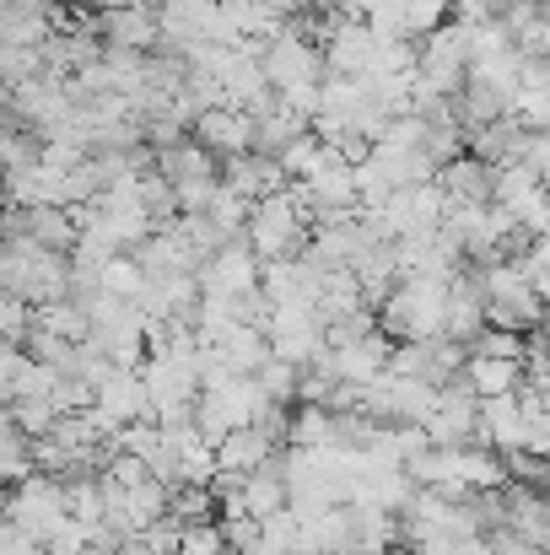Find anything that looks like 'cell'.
<instances>
[{
	"mask_svg": "<svg viewBox=\"0 0 550 555\" xmlns=\"http://www.w3.org/2000/svg\"><path fill=\"white\" fill-rule=\"evenodd\" d=\"M259 70H265L270 92L319 87V81L330 76V70H324V49H319V43H308V38H292V33H281V38L259 43Z\"/></svg>",
	"mask_w": 550,
	"mask_h": 555,
	"instance_id": "cell-2",
	"label": "cell"
},
{
	"mask_svg": "<svg viewBox=\"0 0 550 555\" xmlns=\"http://www.w3.org/2000/svg\"><path fill=\"white\" fill-rule=\"evenodd\" d=\"M33 76H43V54L38 49H5L0 43V87H22V81H33Z\"/></svg>",
	"mask_w": 550,
	"mask_h": 555,
	"instance_id": "cell-13",
	"label": "cell"
},
{
	"mask_svg": "<svg viewBox=\"0 0 550 555\" xmlns=\"http://www.w3.org/2000/svg\"><path fill=\"white\" fill-rule=\"evenodd\" d=\"M243 243L259 254V264H281V259H292V254L308 243V216H303L297 194H292V189H281V194L259 199V205H254V216H248Z\"/></svg>",
	"mask_w": 550,
	"mask_h": 555,
	"instance_id": "cell-1",
	"label": "cell"
},
{
	"mask_svg": "<svg viewBox=\"0 0 550 555\" xmlns=\"http://www.w3.org/2000/svg\"><path fill=\"white\" fill-rule=\"evenodd\" d=\"M157 38H163L157 11H136V5H125V11H103V49L152 54V49H157Z\"/></svg>",
	"mask_w": 550,
	"mask_h": 555,
	"instance_id": "cell-7",
	"label": "cell"
},
{
	"mask_svg": "<svg viewBox=\"0 0 550 555\" xmlns=\"http://www.w3.org/2000/svg\"><path fill=\"white\" fill-rule=\"evenodd\" d=\"M210 157H243V152H254V119L248 114H238V108H210L194 130H189Z\"/></svg>",
	"mask_w": 550,
	"mask_h": 555,
	"instance_id": "cell-5",
	"label": "cell"
},
{
	"mask_svg": "<svg viewBox=\"0 0 550 555\" xmlns=\"http://www.w3.org/2000/svg\"><path fill=\"white\" fill-rule=\"evenodd\" d=\"M205 216H210V221H216V232L232 243V237H243V232H248V216H254V205H248L243 194H232L227 184H216L210 205H205Z\"/></svg>",
	"mask_w": 550,
	"mask_h": 555,
	"instance_id": "cell-10",
	"label": "cell"
},
{
	"mask_svg": "<svg viewBox=\"0 0 550 555\" xmlns=\"http://www.w3.org/2000/svg\"><path fill=\"white\" fill-rule=\"evenodd\" d=\"M372 49H378V38H372L367 22H335L330 38H324V70L330 76H346V81H367Z\"/></svg>",
	"mask_w": 550,
	"mask_h": 555,
	"instance_id": "cell-4",
	"label": "cell"
},
{
	"mask_svg": "<svg viewBox=\"0 0 550 555\" xmlns=\"http://www.w3.org/2000/svg\"><path fill=\"white\" fill-rule=\"evenodd\" d=\"M362 22L372 27V38H410V11H405V0H372ZM410 43H415V38H410Z\"/></svg>",
	"mask_w": 550,
	"mask_h": 555,
	"instance_id": "cell-12",
	"label": "cell"
},
{
	"mask_svg": "<svg viewBox=\"0 0 550 555\" xmlns=\"http://www.w3.org/2000/svg\"><path fill=\"white\" fill-rule=\"evenodd\" d=\"M54 5H98V0H54Z\"/></svg>",
	"mask_w": 550,
	"mask_h": 555,
	"instance_id": "cell-18",
	"label": "cell"
},
{
	"mask_svg": "<svg viewBox=\"0 0 550 555\" xmlns=\"http://www.w3.org/2000/svg\"><path fill=\"white\" fill-rule=\"evenodd\" d=\"M265 5H270V11H276V16H297V11H303V5H308V0H265Z\"/></svg>",
	"mask_w": 550,
	"mask_h": 555,
	"instance_id": "cell-17",
	"label": "cell"
},
{
	"mask_svg": "<svg viewBox=\"0 0 550 555\" xmlns=\"http://www.w3.org/2000/svg\"><path fill=\"white\" fill-rule=\"evenodd\" d=\"M437 189L448 194V210L453 205H491V189H497V168L475 163L470 152L453 157L448 168H437Z\"/></svg>",
	"mask_w": 550,
	"mask_h": 555,
	"instance_id": "cell-6",
	"label": "cell"
},
{
	"mask_svg": "<svg viewBox=\"0 0 550 555\" xmlns=\"http://www.w3.org/2000/svg\"><path fill=\"white\" fill-rule=\"evenodd\" d=\"M405 11H410V38L415 43L453 22V0H405Z\"/></svg>",
	"mask_w": 550,
	"mask_h": 555,
	"instance_id": "cell-14",
	"label": "cell"
},
{
	"mask_svg": "<svg viewBox=\"0 0 550 555\" xmlns=\"http://www.w3.org/2000/svg\"><path fill=\"white\" fill-rule=\"evenodd\" d=\"M103 11H125V5H136V11H163V0H98Z\"/></svg>",
	"mask_w": 550,
	"mask_h": 555,
	"instance_id": "cell-16",
	"label": "cell"
},
{
	"mask_svg": "<svg viewBox=\"0 0 550 555\" xmlns=\"http://www.w3.org/2000/svg\"><path fill=\"white\" fill-rule=\"evenodd\" d=\"M367 5H372V0H319V11H330V16H341V22H362Z\"/></svg>",
	"mask_w": 550,
	"mask_h": 555,
	"instance_id": "cell-15",
	"label": "cell"
},
{
	"mask_svg": "<svg viewBox=\"0 0 550 555\" xmlns=\"http://www.w3.org/2000/svg\"><path fill=\"white\" fill-rule=\"evenodd\" d=\"M0 125H5V114H0Z\"/></svg>",
	"mask_w": 550,
	"mask_h": 555,
	"instance_id": "cell-19",
	"label": "cell"
},
{
	"mask_svg": "<svg viewBox=\"0 0 550 555\" xmlns=\"http://www.w3.org/2000/svg\"><path fill=\"white\" fill-rule=\"evenodd\" d=\"M519 372H524V362H497V357H475V351H470L464 383H470L475 399H502V393L519 388Z\"/></svg>",
	"mask_w": 550,
	"mask_h": 555,
	"instance_id": "cell-9",
	"label": "cell"
},
{
	"mask_svg": "<svg viewBox=\"0 0 550 555\" xmlns=\"http://www.w3.org/2000/svg\"><path fill=\"white\" fill-rule=\"evenodd\" d=\"M98 286H103L108 297H119V302H136V297L146 292V275H141V264H136L130 254H119L114 264H103V275H98Z\"/></svg>",
	"mask_w": 550,
	"mask_h": 555,
	"instance_id": "cell-11",
	"label": "cell"
},
{
	"mask_svg": "<svg viewBox=\"0 0 550 555\" xmlns=\"http://www.w3.org/2000/svg\"><path fill=\"white\" fill-rule=\"evenodd\" d=\"M221 184L232 189V194H243L248 205H259V199H270V194L286 189V173H281V163H265V157L243 152V157H227Z\"/></svg>",
	"mask_w": 550,
	"mask_h": 555,
	"instance_id": "cell-8",
	"label": "cell"
},
{
	"mask_svg": "<svg viewBox=\"0 0 550 555\" xmlns=\"http://www.w3.org/2000/svg\"><path fill=\"white\" fill-rule=\"evenodd\" d=\"M5 518H11L27 540L43 545V540L60 529V518H65V486L49 480V475H27V480L5 496Z\"/></svg>",
	"mask_w": 550,
	"mask_h": 555,
	"instance_id": "cell-3",
	"label": "cell"
}]
</instances>
